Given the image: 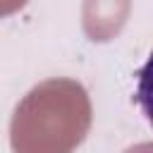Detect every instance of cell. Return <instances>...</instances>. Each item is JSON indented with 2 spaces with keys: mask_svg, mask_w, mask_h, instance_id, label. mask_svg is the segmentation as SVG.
Here are the masks:
<instances>
[{
  "mask_svg": "<svg viewBox=\"0 0 153 153\" xmlns=\"http://www.w3.org/2000/svg\"><path fill=\"white\" fill-rule=\"evenodd\" d=\"M134 100L143 110L146 120L153 124V53L148 55V60L143 62V67L136 74V96H134Z\"/></svg>",
  "mask_w": 153,
  "mask_h": 153,
  "instance_id": "7a4b0ae2",
  "label": "cell"
},
{
  "mask_svg": "<svg viewBox=\"0 0 153 153\" xmlns=\"http://www.w3.org/2000/svg\"><path fill=\"white\" fill-rule=\"evenodd\" d=\"M91 127V103L81 84L48 79L31 88L12 117L14 153H72Z\"/></svg>",
  "mask_w": 153,
  "mask_h": 153,
  "instance_id": "6da1fadb",
  "label": "cell"
}]
</instances>
